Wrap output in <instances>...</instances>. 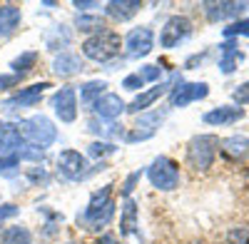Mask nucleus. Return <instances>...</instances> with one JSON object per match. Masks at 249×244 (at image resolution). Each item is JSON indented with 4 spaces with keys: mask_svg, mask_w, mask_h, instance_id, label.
<instances>
[{
    "mask_svg": "<svg viewBox=\"0 0 249 244\" xmlns=\"http://www.w3.org/2000/svg\"><path fill=\"white\" fill-rule=\"evenodd\" d=\"M88 152H90L95 159H100V157L112 155V152H115V145H110V142H92V145L88 147Z\"/></svg>",
    "mask_w": 249,
    "mask_h": 244,
    "instance_id": "28",
    "label": "nucleus"
},
{
    "mask_svg": "<svg viewBox=\"0 0 249 244\" xmlns=\"http://www.w3.org/2000/svg\"><path fill=\"white\" fill-rule=\"evenodd\" d=\"M230 242L232 244H249V232L247 229H234L230 234Z\"/></svg>",
    "mask_w": 249,
    "mask_h": 244,
    "instance_id": "35",
    "label": "nucleus"
},
{
    "mask_svg": "<svg viewBox=\"0 0 249 244\" xmlns=\"http://www.w3.org/2000/svg\"><path fill=\"white\" fill-rule=\"evenodd\" d=\"M92 110H95V115L100 117V120H115V117H120L124 110H127V105L122 103V97L120 95H115V92H105L102 97H97L95 103H92Z\"/></svg>",
    "mask_w": 249,
    "mask_h": 244,
    "instance_id": "12",
    "label": "nucleus"
},
{
    "mask_svg": "<svg viewBox=\"0 0 249 244\" xmlns=\"http://www.w3.org/2000/svg\"><path fill=\"white\" fill-rule=\"evenodd\" d=\"M28 177H30V179H35V182H37V179H43V182L48 179V174H45L43 170H30V172H28Z\"/></svg>",
    "mask_w": 249,
    "mask_h": 244,
    "instance_id": "38",
    "label": "nucleus"
},
{
    "mask_svg": "<svg viewBox=\"0 0 249 244\" xmlns=\"http://www.w3.org/2000/svg\"><path fill=\"white\" fill-rule=\"evenodd\" d=\"M124 45H127L130 57H144L155 48V33L150 28H135V30L127 33V37H124Z\"/></svg>",
    "mask_w": 249,
    "mask_h": 244,
    "instance_id": "8",
    "label": "nucleus"
},
{
    "mask_svg": "<svg viewBox=\"0 0 249 244\" xmlns=\"http://www.w3.org/2000/svg\"><path fill=\"white\" fill-rule=\"evenodd\" d=\"M70 43V35L62 30V28H55L50 35H48V48H53V50H57L60 45H68Z\"/></svg>",
    "mask_w": 249,
    "mask_h": 244,
    "instance_id": "27",
    "label": "nucleus"
},
{
    "mask_svg": "<svg viewBox=\"0 0 249 244\" xmlns=\"http://www.w3.org/2000/svg\"><path fill=\"white\" fill-rule=\"evenodd\" d=\"M210 95V87L207 83H182L170 92V105L172 107H187L190 103H197V100H204Z\"/></svg>",
    "mask_w": 249,
    "mask_h": 244,
    "instance_id": "7",
    "label": "nucleus"
},
{
    "mask_svg": "<svg viewBox=\"0 0 249 244\" xmlns=\"http://www.w3.org/2000/svg\"><path fill=\"white\" fill-rule=\"evenodd\" d=\"M53 110L55 115L62 120V122H72L77 117V95H75V87H60L55 95H53Z\"/></svg>",
    "mask_w": 249,
    "mask_h": 244,
    "instance_id": "9",
    "label": "nucleus"
},
{
    "mask_svg": "<svg viewBox=\"0 0 249 244\" xmlns=\"http://www.w3.org/2000/svg\"><path fill=\"white\" fill-rule=\"evenodd\" d=\"M140 8H142L140 0H112V3L105 5V13L110 17H115L117 23H124V20H130Z\"/></svg>",
    "mask_w": 249,
    "mask_h": 244,
    "instance_id": "15",
    "label": "nucleus"
},
{
    "mask_svg": "<svg viewBox=\"0 0 249 244\" xmlns=\"http://www.w3.org/2000/svg\"><path fill=\"white\" fill-rule=\"evenodd\" d=\"M219 52H222V60H219V68L224 75H232L237 70V65L244 60V55L239 52V48L234 43H222L219 45Z\"/></svg>",
    "mask_w": 249,
    "mask_h": 244,
    "instance_id": "17",
    "label": "nucleus"
},
{
    "mask_svg": "<svg viewBox=\"0 0 249 244\" xmlns=\"http://www.w3.org/2000/svg\"><path fill=\"white\" fill-rule=\"evenodd\" d=\"M77 28H80L82 33L100 30V28H102V17H97V15H80V17H77Z\"/></svg>",
    "mask_w": 249,
    "mask_h": 244,
    "instance_id": "26",
    "label": "nucleus"
},
{
    "mask_svg": "<svg viewBox=\"0 0 249 244\" xmlns=\"http://www.w3.org/2000/svg\"><path fill=\"white\" fill-rule=\"evenodd\" d=\"M20 23V8L0 5V35H10Z\"/></svg>",
    "mask_w": 249,
    "mask_h": 244,
    "instance_id": "20",
    "label": "nucleus"
},
{
    "mask_svg": "<svg viewBox=\"0 0 249 244\" xmlns=\"http://www.w3.org/2000/svg\"><path fill=\"white\" fill-rule=\"evenodd\" d=\"M88 130L90 132H97L102 137H117V135H122V125H115V122H110V125H100L97 120H90L88 122Z\"/></svg>",
    "mask_w": 249,
    "mask_h": 244,
    "instance_id": "24",
    "label": "nucleus"
},
{
    "mask_svg": "<svg viewBox=\"0 0 249 244\" xmlns=\"http://www.w3.org/2000/svg\"><path fill=\"white\" fill-rule=\"evenodd\" d=\"M142 83H144V80L135 72V75H127V77L122 80V87L124 90H137V87H142Z\"/></svg>",
    "mask_w": 249,
    "mask_h": 244,
    "instance_id": "33",
    "label": "nucleus"
},
{
    "mask_svg": "<svg viewBox=\"0 0 249 244\" xmlns=\"http://www.w3.org/2000/svg\"><path fill=\"white\" fill-rule=\"evenodd\" d=\"M237 35H249V20H239V23L224 28V37H237Z\"/></svg>",
    "mask_w": 249,
    "mask_h": 244,
    "instance_id": "29",
    "label": "nucleus"
},
{
    "mask_svg": "<svg viewBox=\"0 0 249 244\" xmlns=\"http://www.w3.org/2000/svg\"><path fill=\"white\" fill-rule=\"evenodd\" d=\"M15 127H18L20 137H25L33 147H43L45 150L57 139V130L53 127V122L45 115H35L30 120H23V122H18Z\"/></svg>",
    "mask_w": 249,
    "mask_h": 244,
    "instance_id": "2",
    "label": "nucleus"
},
{
    "mask_svg": "<svg viewBox=\"0 0 249 244\" xmlns=\"http://www.w3.org/2000/svg\"><path fill=\"white\" fill-rule=\"evenodd\" d=\"M202 8L212 23H219V20H230V17L242 15L247 10V3H204Z\"/></svg>",
    "mask_w": 249,
    "mask_h": 244,
    "instance_id": "13",
    "label": "nucleus"
},
{
    "mask_svg": "<svg viewBox=\"0 0 249 244\" xmlns=\"http://www.w3.org/2000/svg\"><path fill=\"white\" fill-rule=\"evenodd\" d=\"M140 177H142V172H132V174L127 177V182H124V187H122V194H124V197L132 194V190H135V185L140 182Z\"/></svg>",
    "mask_w": 249,
    "mask_h": 244,
    "instance_id": "34",
    "label": "nucleus"
},
{
    "mask_svg": "<svg viewBox=\"0 0 249 244\" xmlns=\"http://www.w3.org/2000/svg\"><path fill=\"white\" fill-rule=\"evenodd\" d=\"M167 87H170V83H160V85H155L152 90H144V92H140L132 103H130V112H142V110H147L150 105H155L157 100L167 92Z\"/></svg>",
    "mask_w": 249,
    "mask_h": 244,
    "instance_id": "16",
    "label": "nucleus"
},
{
    "mask_svg": "<svg viewBox=\"0 0 249 244\" xmlns=\"http://www.w3.org/2000/svg\"><path fill=\"white\" fill-rule=\"evenodd\" d=\"M112 214H115V202H112V187L107 185V187H102L100 192L92 194L85 214L77 217V222H82L85 229H100V227L110 225Z\"/></svg>",
    "mask_w": 249,
    "mask_h": 244,
    "instance_id": "1",
    "label": "nucleus"
},
{
    "mask_svg": "<svg viewBox=\"0 0 249 244\" xmlns=\"http://www.w3.org/2000/svg\"><path fill=\"white\" fill-rule=\"evenodd\" d=\"M192 33V23L184 15H172L167 23H164L162 33H160V45L162 48H177L182 40H187Z\"/></svg>",
    "mask_w": 249,
    "mask_h": 244,
    "instance_id": "6",
    "label": "nucleus"
},
{
    "mask_svg": "<svg viewBox=\"0 0 249 244\" xmlns=\"http://www.w3.org/2000/svg\"><path fill=\"white\" fill-rule=\"evenodd\" d=\"M217 147H219V139L214 135H199L187 147V159H190V165L195 170H207V167H212Z\"/></svg>",
    "mask_w": 249,
    "mask_h": 244,
    "instance_id": "5",
    "label": "nucleus"
},
{
    "mask_svg": "<svg viewBox=\"0 0 249 244\" xmlns=\"http://www.w3.org/2000/svg\"><path fill=\"white\" fill-rule=\"evenodd\" d=\"M20 83V75H0V90H8Z\"/></svg>",
    "mask_w": 249,
    "mask_h": 244,
    "instance_id": "36",
    "label": "nucleus"
},
{
    "mask_svg": "<svg viewBox=\"0 0 249 244\" xmlns=\"http://www.w3.org/2000/svg\"><path fill=\"white\" fill-rule=\"evenodd\" d=\"M195 244H197V242H195Z\"/></svg>",
    "mask_w": 249,
    "mask_h": 244,
    "instance_id": "41",
    "label": "nucleus"
},
{
    "mask_svg": "<svg viewBox=\"0 0 249 244\" xmlns=\"http://www.w3.org/2000/svg\"><path fill=\"white\" fill-rule=\"evenodd\" d=\"M95 244H117V239H115L112 234H102V237H100Z\"/></svg>",
    "mask_w": 249,
    "mask_h": 244,
    "instance_id": "40",
    "label": "nucleus"
},
{
    "mask_svg": "<svg viewBox=\"0 0 249 244\" xmlns=\"http://www.w3.org/2000/svg\"><path fill=\"white\" fill-rule=\"evenodd\" d=\"M244 117V110L242 107H232V105H224V107H214L210 110L202 120L207 122V125H234V122H239Z\"/></svg>",
    "mask_w": 249,
    "mask_h": 244,
    "instance_id": "14",
    "label": "nucleus"
},
{
    "mask_svg": "<svg viewBox=\"0 0 249 244\" xmlns=\"http://www.w3.org/2000/svg\"><path fill=\"white\" fill-rule=\"evenodd\" d=\"M35 60H37V52H23L20 57H15V60H13L15 75H23V72H28V70L35 65Z\"/></svg>",
    "mask_w": 249,
    "mask_h": 244,
    "instance_id": "25",
    "label": "nucleus"
},
{
    "mask_svg": "<svg viewBox=\"0 0 249 244\" xmlns=\"http://www.w3.org/2000/svg\"><path fill=\"white\" fill-rule=\"evenodd\" d=\"M13 214H18V207L15 205H8V207L0 209V219H3V217H13Z\"/></svg>",
    "mask_w": 249,
    "mask_h": 244,
    "instance_id": "39",
    "label": "nucleus"
},
{
    "mask_svg": "<svg viewBox=\"0 0 249 244\" xmlns=\"http://www.w3.org/2000/svg\"><path fill=\"white\" fill-rule=\"evenodd\" d=\"M53 70L62 77H70L75 72L82 70V63H80V57L77 55H70V52H62L60 57H55V63H53Z\"/></svg>",
    "mask_w": 249,
    "mask_h": 244,
    "instance_id": "19",
    "label": "nucleus"
},
{
    "mask_svg": "<svg viewBox=\"0 0 249 244\" xmlns=\"http://www.w3.org/2000/svg\"><path fill=\"white\" fill-rule=\"evenodd\" d=\"M232 97H234L237 105H249V80H247V83H242V85L232 92Z\"/></svg>",
    "mask_w": 249,
    "mask_h": 244,
    "instance_id": "31",
    "label": "nucleus"
},
{
    "mask_svg": "<svg viewBox=\"0 0 249 244\" xmlns=\"http://www.w3.org/2000/svg\"><path fill=\"white\" fill-rule=\"evenodd\" d=\"M142 80H160V75H162V68H157V65H144L140 72H137Z\"/></svg>",
    "mask_w": 249,
    "mask_h": 244,
    "instance_id": "32",
    "label": "nucleus"
},
{
    "mask_svg": "<svg viewBox=\"0 0 249 244\" xmlns=\"http://www.w3.org/2000/svg\"><path fill=\"white\" fill-rule=\"evenodd\" d=\"M3 244H30V232L25 227H10L3 232Z\"/></svg>",
    "mask_w": 249,
    "mask_h": 244,
    "instance_id": "23",
    "label": "nucleus"
},
{
    "mask_svg": "<svg viewBox=\"0 0 249 244\" xmlns=\"http://www.w3.org/2000/svg\"><path fill=\"white\" fill-rule=\"evenodd\" d=\"M50 87V83H35V85H30V87H25V90H20L15 97H10V100H5L3 107L5 112H13L15 107H33V105H37L40 103V97H43V92Z\"/></svg>",
    "mask_w": 249,
    "mask_h": 244,
    "instance_id": "11",
    "label": "nucleus"
},
{
    "mask_svg": "<svg viewBox=\"0 0 249 244\" xmlns=\"http://www.w3.org/2000/svg\"><path fill=\"white\" fill-rule=\"evenodd\" d=\"M147 177L152 182V187H157L162 192H170L179 185V167L170 157H157L147 167Z\"/></svg>",
    "mask_w": 249,
    "mask_h": 244,
    "instance_id": "4",
    "label": "nucleus"
},
{
    "mask_svg": "<svg viewBox=\"0 0 249 244\" xmlns=\"http://www.w3.org/2000/svg\"><path fill=\"white\" fill-rule=\"evenodd\" d=\"M75 8L77 10H90V8H97V3H92V0H75Z\"/></svg>",
    "mask_w": 249,
    "mask_h": 244,
    "instance_id": "37",
    "label": "nucleus"
},
{
    "mask_svg": "<svg viewBox=\"0 0 249 244\" xmlns=\"http://www.w3.org/2000/svg\"><path fill=\"white\" fill-rule=\"evenodd\" d=\"M224 152L227 155H232V157H244L249 152V139L244 135H232V137H227L224 142Z\"/></svg>",
    "mask_w": 249,
    "mask_h": 244,
    "instance_id": "22",
    "label": "nucleus"
},
{
    "mask_svg": "<svg viewBox=\"0 0 249 244\" xmlns=\"http://www.w3.org/2000/svg\"><path fill=\"white\" fill-rule=\"evenodd\" d=\"M18 162H20V157H18L15 152H13V155H0V172L10 174L13 167H18Z\"/></svg>",
    "mask_w": 249,
    "mask_h": 244,
    "instance_id": "30",
    "label": "nucleus"
},
{
    "mask_svg": "<svg viewBox=\"0 0 249 244\" xmlns=\"http://www.w3.org/2000/svg\"><path fill=\"white\" fill-rule=\"evenodd\" d=\"M57 170H60L62 177H68V179H80V177L88 174V159L82 157L80 152H75V150H65V152H60V157H57Z\"/></svg>",
    "mask_w": 249,
    "mask_h": 244,
    "instance_id": "10",
    "label": "nucleus"
},
{
    "mask_svg": "<svg viewBox=\"0 0 249 244\" xmlns=\"http://www.w3.org/2000/svg\"><path fill=\"white\" fill-rule=\"evenodd\" d=\"M137 232V205L132 199H124L122 205V219H120V234L130 237Z\"/></svg>",
    "mask_w": 249,
    "mask_h": 244,
    "instance_id": "18",
    "label": "nucleus"
},
{
    "mask_svg": "<svg viewBox=\"0 0 249 244\" xmlns=\"http://www.w3.org/2000/svg\"><path fill=\"white\" fill-rule=\"evenodd\" d=\"M105 87H107V85L102 83V80H90V83H85V85L80 87V100H82L85 105H92L97 97L105 95Z\"/></svg>",
    "mask_w": 249,
    "mask_h": 244,
    "instance_id": "21",
    "label": "nucleus"
},
{
    "mask_svg": "<svg viewBox=\"0 0 249 244\" xmlns=\"http://www.w3.org/2000/svg\"><path fill=\"white\" fill-rule=\"evenodd\" d=\"M120 45H122V40H120L117 33H112V30H100L97 35L88 37L85 43H82V52H85L90 60L107 63V60H112V57L120 55Z\"/></svg>",
    "mask_w": 249,
    "mask_h": 244,
    "instance_id": "3",
    "label": "nucleus"
}]
</instances>
